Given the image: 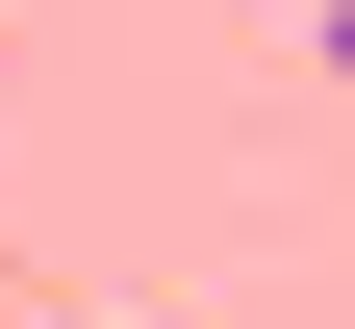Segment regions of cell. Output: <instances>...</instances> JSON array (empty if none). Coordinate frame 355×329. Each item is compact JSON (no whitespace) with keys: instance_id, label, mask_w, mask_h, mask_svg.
I'll list each match as a JSON object with an SVG mask.
<instances>
[{"instance_id":"obj_1","label":"cell","mask_w":355,"mask_h":329,"mask_svg":"<svg viewBox=\"0 0 355 329\" xmlns=\"http://www.w3.org/2000/svg\"><path fill=\"white\" fill-rule=\"evenodd\" d=\"M330 76H355V0H330Z\"/></svg>"},{"instance_id":"obj_2","label":"cell","mask_w":355,"mask_h":329,"mask_svg":"<svg viewBox=\"0 0 355 329\" xmlns=\"http://www.w3.org/2000/svg\"><path fill=\"white\" fill-rule=\"evenodd\" d=\"M51 329H76V304H51Z\"/></svg>"}]
</instances>
